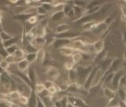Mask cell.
<instances>
[{
    "mask_svg": "<svg viewBox=\"0 0 126 107\" xmlns=\"http://www.w3.org/2000/svg\"><path fill=\"white\" fill-rule=\"evenodd\" d=\"M93 68L92 66H88V67H84L81 66H79L77 67V69H76V82L81 85L83 86L86 79L87 78L88 75L90 74V73L93 71Z\"/></svg>",
    "mask_w": 126,
    "mask_h": 107,
    "instance_id": "obj_1",
    "label": "cell"
},
{
    "mask_svg": "<svg viewBox=\"0 0 126 107\" xmlns=\"http://www.w3.org/2000/svg\"><path fill=\"white\" fill-rule=\"evenodd\" d=\"M71 45V48H73L74 50H80L83 53H87L88 51L87 49V44H86L81 39H76V40H72L71 43L70 44Z\"/></svg>",
    "mask_w": 126,
    "mask_h": 107,
    "instance_id": "obj_2",
    "label": "cell"
},
{
    "mask_svg": "<svg viewBox=\"0 0 126 107\" xmlns=\"http://www.w3.org/2000/svg\"><path fill=\"white\" fill-rule=\"evenodd\" d=\"M104 76H105V71H103L101 68H98L97 69H96L94 78H93V83H92V86H91L90 89L97 87L100 83V82L102 81Z\"/></svg>",
    "mask_w": 126,
    "mask_h": 107,
    "instance_id": "obj_3",
    "label": "cell"
},
{
    "mask_svg": "<svg viewBox=\"0 0 126 107\" xmlns=\"http://www.w3.org/2000/svg\"><path fill=\"white\" fill-rule=\"evenodd\" d=\"M124 76V71L123 70H118L116 72L114 73L113 74V77H112V79H111V84H112V86L114 89V90L116 91L117 89L118 88V86H119V82L121 79V78Z\"/></svg>",
    "mask_w": 126,
    "mask_h": 107,
    "instance_id": "obj_4",
    "label": "cell"
},
{
    "mask_svg": "<svg viewBox=\"0 0 126 107\" xmlns=\"http://www.w3.org/2000/svg\"><path fill=\"white\" fill-rule=\"evenodd\" d=\"M67 100L69 103L73 104L75 107H89L84 101H83L82 99H81L79 98L70 96V97L67 98Z\"/></svg>",
    "mask_w": 126,
    "mask_h": 107,
    "instance_id": "obj_5",
    "label": "cell"
},
{
    "mask_svg": "<svg viewBox=\"0 0 126 107\" xmlns=\"http://www.w3.org/2000/svg\"><path fill=\"white\" fill-rule=\"evenodd\" d=\"M108 27H109V25L104 21L103 23H97L94 26L93 31L95 34H102L106 32V30L108 29Z\"/></svg>",
    "mask_w": 126,
    "mask_h": 107,
    "instance_id": "obj_6",
    "label": "cell"
},
{
    "mask_svg": "<svg viewBox=\"0 0 126 107\" xmlns=\"http://www.w3.org/2000/svg\"><path fill=\"white\" fill-rule=\"evenodd\" d=\"M60 75V71L59 70L55 68V67H49L48 69H47V71H46V76L48 79V80L50 81H54L56 80L58 76Z\"/></svg>",
    "mask_w": 126,
    "mask_h": 107,
    "instance_id": "obj_7",
    "label": "cell"
},
{
    "mask_svg": "<svg viewBox=\"0 0 126 107\" xmlns=\"http://www.w3.org/2000/svg\"><path fill=\"white\" fill-rule=\"evenodd\" d=\"M80 35V34L77 32H63L61 34H57L55 35V37L57 39H70L71 40L72 39H76Z\"/></svg>",
    "mask_w": 126,
    "mask_h": 107,
    "instance_id": "obj_8",
    "label": "cell"
},
{
    "mask_svg": "<svg viewBox=\"0 0 126 107\" xmlns=\"http://www.w3.org/2000/svg\"><path fill=\"white\" fill-rule=\"evenodd\" d=\"M95 71H96V69H93V71L90 73V74L88 75L87 78L86 79L84 85H83V87L85 90L88 91L90 90L91 88V86H92V83H93V78H94V74H95Z\"/></svg>",
    "mask_w": 126,
    "mask_h": 107,
    "instance_id": "obj_9",
    "label": "cell"
},
{
    "mask_svg": "<svg viewBox=\"0 0 126 107\" xmlns=\"http://www.w3.org/2000/svg\"><path fill=\"white\" fill-rule=\"evenodd\" d=\"M104 44H105L104 40L102 39L94 42L93 44V48L94 50V53L98 54V53H101L102 51H103L104 50Z\"/></svg>",
    "mask_w": 126,
    "mask_h": 107,
    "instance_id": "obj_10",
    "label": "cell"
},
{
    "mask_svg": "<svg viewBox=\"0 0 126 107\" xmlns=\"http://www.w3.org/2000/svg\"><path fill=\"white\" fill-rule=\"evenodd\" d=\"M72 40L70 39H57L54 42V45L56 48H62L63 47H66L67 44H70L71 43Z\"/></svg>",
    "mask_w": 126,
    "mask_h": 107,
    "instance_id": "obj_11",
    "label": "cell"
},
{
    "mask_svg": "<svg viewBox=\"0 0 126 107\" xmlns=\"http://www.w3.org/2000/svg\"><path fill=\"white\" fill-rule=\"evenodd\" d=\"M30 64L25 58L20 60V61L18 62V64H17V67H18V71L23 72V71L29 69Z\"/></svg>",
    "mask_w": 126,
    "mask_h": 107,
    "instance_id": "obj_12",
    "label": "cell"
},
{
    "mask_svg": "<svg viewBox=\"0 0 126 107\" xmlns=\"http://www.w3.org/2000/svg\"><path fill=\"white\" fill-rule=\"evenodd\" d=\"M37 100H38V97L37 95L36 94V93L32 90L30 95V98H29L28 101V104H27V107H37Z\"/></svg>",
    "mask_w": 126,
    "mask_h": 107,
    "instance_id": "obj_13",
    "label": "cell"
},
{
    "mask_svg": "<svg viewBox=\"0 0 126 107\" xmlns=\"http://www.w3.org/2000/svg\"><path fill=\"white\" fill-rule=\"evenodd\" d=\"M120 61L119 58H116V59L113 60L111 61V64L110 66L109 67L108 70L106 71L105 73L110 74V73H114V72H116V70L117 69V68L120 66Z\"/></svg>",
    "mask_w": 126,
    "mask_h": 107,
    "instance_id": "obj_14",
    "label": "cell"
},
{
    "mask_svg": "<svg viewBox=\"0 0 126 107\" xmlns=\"http://www.w3.org/2000/svg\"><path fill=\"white\" fill-rule=\"evenodd\" d=\"M76 53V50H74L73 48L70 47H63L60 49V53L66 57H70L72 56L74 53Z\"/></svg>",
    "mask_w": 126,
    "mask_h": 107,
    "instance_id": "obj_15",
    "label": "cell"
},
{
    "mask_svg": "<svg viewBox=\"0 0 126 107\" xmlns=\"http://www.w3.org/2000/svg\"><path fill=\"white\" fill-rule=\"evenodd\" d=\"M103 94L105 96V97H106L107 98L112 99L116 98V92L114 90H111L109 87H105L103 89Z\"/></svg>",
    "mask_w": 126,
    "mask_h": 107,
    "instance_id": "obj_16",
    "label": "cell"
},
{
    "mask_svg": "<svg viewBox=\"0 0 126 107\" xmlns=\"http://www.w3.org/2000/svg\"><path fill=\"white\" fill-rule=\"evenodd\" d=\"M116 91H117V93L118 95L119 100L121 102L125 103L126 102V87H119Z\"/></svg>",
    "mask_w": 126,
    "mask_h": 107,
    "instance_id": "obj_17",
    "label": "cell"
},
{
    "mask_svg": "<svg viewBox=\"0 0 126 107\" xmlns=\"http://www.w3.org/2000/svg\"><path fill=\"white\" fill-rule=\"evenodd\" d=\"M64 13L63 12V10H60V11H57L55 12L54 14H52L51 17V19L52 21H54V22H57V21H60L61 19H63V18L64 17Z\"/></svg>",
    "mask_w": 126,
    "mask_h": 107,
    "instance_id": "obj_18",
    "label": "cell"
},
{
    "mask_svg": "<svg viewBox=\"0 0 126 107\" xmlns=\"http://www.w3.org/2000/svg\"><path fill=\"white\" fill-rule=\"evenodd\" d=\"M70 30V26L67 24V23H62V24H60L57 26V29H56V32L57 34H61L63 32H68Z\"/></svg>",
    "mask_w": 126,
    "mask_h": 107,
    "instance_id": "obj_19",
    "label": "cell"
},
{
    "mask_svg": "<svg viewBox=\"0 0 126 107\" xmlns=\"http://www.w3.org/2000/svg\"><path fill=\"white\" fill-rule=\"evenodd\" d=\"M34 42L35 43V44L37 46V48L39 50V49H41L46 43V39H44L43 37H38V36H36L34 39Z\"/></svg>",
    "mask_w": 126,
    "mask_h": 107,
    "instance_id": "obj_20",
    "label": "cell"
},
{
    "mask_svg": "<svg viewBox=\"0 0 126 107\" xmlns=\"http://www.w3.org/2000/svg\"><path fill=\"white\" fill-rule=\"evenodd\" d=\"M76 79H77V76H76V72L75 69H70L68 71V79H69V82L71 83V84H75L76 83Z\"/></svg>",
    "mask_w": 126,
    "mask_h": 107,
    "instance_id": "obj_21",
    "label": "cell"
},
{
    "mask_svg": "<svg viewBox=\"0 0 126 107\" xmlns=\"http://www.w3.org/2000/svg\"><path fill=\"white\" fill-rule=\"evenodd\" d=\"M18 41V36H15V37H12L11 39H10L9 40L7 41H5L3 42V44H4V47L5 48L8 47H10V46H13V45H15L17 42Z\"/></svg>",
    "mask_w": 126,
    "mask_h": 107,
    "instance_id": "obj_22",
    "label": "cell"
},
{
    "mask_svg": "<svg viewBox=\"0 0 126 107\" xmlns=\"http://www.w3.org/2000/svg\"><path fill=\"white\" fill-rule=\"evenodd\" d=\"M13 55L15 56L16 58H18V59H24L25 58V55H26V53L24 50L20 49V48H18L16 52L14 53Z\"/></svg>",
    "mask_w": 126,
    "mask_h": 107,
    "instance_id": "obj_23",
    "label": "cell"
},
{
    "mask_svg": "<svg viewBox=\"0 0 126 107\" xmlns=\"http://www.w3.org/2000/svg\"><path fill=\"white\" fill-rule=\"evenodd\" d=\"M21 96V95L20 91H18V90L11 91L7 93V96L12 100H18V98H20Z\"/></svg>",
    "mask_w": 126,
    "mask_h": 107,
    "instance_id": "obj_24",
    "label": "cell"
},
{
    "mask_svg": "<svg viewBox=\"0 0 126 107\" xmlns=\"http://www.w3.org/2000/svg\"><path fill=\"white\" fill-rule=\"evenodd\" d=\"M36 54H37V59H36V61H38L40 62H43L44 61V58H45V56H46V53H45L44 50L43 48L39 49Z\"/></svg>",
    "mask_w": 126,
    "mask_h": 107,
    "instance_id": "obj_25",
    "label": "cell"
},
{
    "mask_svg": "<svg viewBox=\"0 0 126 107\" xmlns=\"http://www.w3.org/2000/svg\"><path fill=\"white\" fill-rule=\"evenodd\" d=\"M38 51V49L36 48V47L34 45V44H28L27 47H26V49H25V53H27V54H29V53H37V52Z\"/></svg>",
    "mask_w": 126,
    "mask_h": 107,
    "instance_id": "obj_26",
    "label": "cell"
},
{
    "mask_svg": "<svg viewBox=\"0 0 126 107\" xmlns=\"http://www.w3.org/2000/svg\"><path fill=\"white\" fill-rule=\"evenodd\" d=\"M108 107H121V101L116 98L110 99L109 103L108 104Z\"/></svg>",
    "mask_w": 126,
    "mask_h": 107,
    "instance_id": "obj_27",
    "label": "cell"
},
{
    "mask_svg": "<svg viewBox=\"0 0 126 107\" xmlns=\"http://www.w3.org/2000/svg\"><path fill=\"white\" fill-rule=\"evenodd\" d=\"M82 55L79 53H75L73 55H72V61L73 64H77L79 63L81 60H82Z\"/></svg>",
    "mask_w": 126,
    "mask_h": 107,
    "instance_id": "obj_28",
    "label": "cell"
},
{
    "mask_svg": "<svg viewBox=\"0 0 126 107\" xmlns=\"http://www.w3.org/2000/svg\"><path fill=\"white\" fill-rule=\"evenodd\" d=\"M41 7L48 12L49 11H51L52 10H54V6L51 4V3H49V2H43L41 4Z\"/></svg>",
    "mask_w": 126,
    "mask_h": 107,
    "instance_id": "obj_29",
    "label": "cell"
},
{
    "mask_svg": "<svg viewBox=\"0 0 126 107\" xmlns=\"http://www.w3.org/2000/svg\"><path fill=\"white\" fill-rule=\"evenodd\" d=\"M25 59L30 63H33L37 59V54L36 53H29L25 55Z\"/></svg>",
    "mask_w": 126,
    "mask_h": 107,
    "instance_id": "obj_30",
    "label": "cell"
},
{
    "mask_svg": "<svg viewBox=\"0 0 126 107\" xmlns=\"http://www.w3.org/2000/svg\"><path fill=\"white\" fill-rule=\"evenodd\" d=\"M28 78L30 79V82H35V79H36V73L34 70L32 68L29 69V71H28V75H27Z\"/></svg>",
    "mask_w": 126,
    "mask_h": 107,
    "instance_id": "obj_31",
    "label": "cell"
},
{
    "mask_svg": "<svg viewBox=\"0 0 126 107\" xmlns=\"http://www.w3.org/2000/svg\"><path fill=\"white\" fill-rule=\"evenodd\" d=\"M44 90H45V87H44L43 84L37 83V84H36L35 86H34V91L37 94H39V93H40L41 92H43Z\"/></svg>",
    "mask_w": 126,
    "mask_h": 107,
    "instance_id": "obj_32",
    "label": "cell"
},
{
    "mask_svg": "<svg viewBox=\"0 0 126 107\" xmlns=\"http://www.w3.org/2000/svg\"><path fill=\"white\" fill-rule=\"evenodd\" d=\"M17 49H18V47L16 44H15V45H13V46H10V47L5 48V50L8 55H13Z\"/></svg>",
    "mask_w": 126,
    "mask_h": 107,
    "instance_id": "obj_33",
    "label": "cell"
},
{
    "mask_svg": "<svg viewBox=\"0 0 126 107\" xmlns=\"http://www.w3.org/2000/svg\"><path fill=\"white\" fill-rule=\"evenodd\" d=\"M37 20H38L37 16H36V15H32V16H30V17L27 19V22L29 23L30 24L34 26V25L37 22Z\"/></svg>",
    "mask_w": 126,
    "mask_h": 107,
    "instance_id": "obj_34",
    "label": "cell"
},
{
    "mask_svg": "<svg viewBox=\"0 0 126 107\" xmlns=\"http://www.w3.org/2000/svg\"><path fill=\"white\" fill-rule=\"evenodd\" d=\"M0 37H1V40L3 41V42H5V41L9 40L10 39H11V38H12V36H10V34H7L6 32H1V34H0Z\"/></svg>",
    "mask_w": 126,
    "mask_h": 107,
    "instance_id": "obj_35",
    "label": "cell"
},
{
    "mask_svg": "<svg viewBox=\"0 0 126 107\" xmlns=\"http://www.w3.org/2000/svg\"><path fill=\"white\" fill-rule=\"evenodd\" d=\"M28 101H29V98H27V96H21L20 98H18L19 103L21 104H24V105H27Z\"/></svg>",
    "mask_w": 126,
    "mask_h": 107,
    "instance_id": "obj_36",
    "label": "cell"
},
{
    "mask_svg": "<svg viewBox=\"0 0 126 107\" xmlns=\"http://www.w3.org/2000/svg\"><path fill=\"white\" fill-rule=\"evenodd\" d=\"M47 13H48V12L41 7V5L37 7V14L38 15H46V14H47Z\"/></svg>",
    "mask_w": 126,
    "mask_h": 107,
    "instance_id": "obj_37",
    "label": "cell"
},
{
    "mask_svg": "<svg viewBox=\"0 0 126 107\" xmlns=\"http://www.w3.org/2000/svg\"><path fill=\"white\" fill-rule=\"evenodd\" d=\"M9 64L5 61V59H1L0 61V68L3 69H7L9 67Z\"/></svg>",
    "mask_w": 126,
    "mask_h": 107,
    "instance_id": "obj_38",
    "label": "cell"
},
{
    "mask_svg": "<svg viewBox=\"0 0 126 107\" xmlns=\"http://www.w3.org/2000/svg\"><path fill=\"white\" fill-rule=\"evenodd\" d=\"M5 61L10 64V63H14L16 61V58L13 55H7V56L5 58Z\"/></svg>",
    "mask_w": 126,
    "mask_h": 107,
    "instance_id": "obj_39",
    "label": "cell"
},
{
    "mask_svg": "<svg viewBox=\"0 0 126 107\" xmlns=\"http://www.w3.org/2000/svg\"><path fill=\"white\" fill-rule=\"evenodd\" d=\"M73 8V5H70V4H64V8H63V12H64V15H67L69 12H70V10H71Z\"/></svg>",
    "mask_w": 126,
    "mask_h": 107,
    "instance_id": "obj_40",
    "label": "cell"
},
{
    "mask_svg": "<svg viewBox=\"0 0 126 107\" xmlns=\"http://www.w3.org/2000/svg\"><path fill=\"white\" fill-rule=\"evenodd\" d=\"M54 85V82H53L52 81H50V80H47V81H46V82L43 83V85H44V87H45V89H46V90H48L49 87H52Z\"/></svg>",
    "mask_w": 126,
    "mask_h": 107,
    "instance_id": "obj_41",
    "label": "cell"
},
{
    "mask_svg": "<svg viewBox=\"0 0 126 107\" xmlns=\"http://www.w3.org/2000/svg\"><path fill=\"white\" fill-rule=\"evenodd\" d=\"M48 93H50V95H54V94H55L58 90H57V88L55 87V85H54L52 87H49L48 89Z\"/></svg>",
    "mask_w": 126,
    "mask_h": 107,
    "instance_id": "obj_42",
    "label": "cell"
},
{
    "mask_svg": "<svg viewBox=\"0 0 126 107\" xmlns=\"http://www.w3.org/2000/svg\"><path fill=\"white\" fill-rule=\"evenodd\" d=\"M73 65H74V64L73 63V61L72 62H67L64 64V67L69 71V70L73 69Z\"/></svg>",
    "mask_w": 126,
    "mask_h": 107,
    "instance_id": "obj_43",
    "label": "cell"
},
{
    "mask_svg": "<svg viewBox=\"0 0 126 107\" xmlns=\"http://www.w3.org/2000/svg\"><path fill=\"white\" fill-rule=\"evenodd\" d=\"M74 5H76V6H79V7H83L86 4L85 1H74Z\"/></svg>",
    "mask_w": 126,
    "mask_h": 107,
    "instance_id": "obj_44",
    "label": "cell"
},
{
    "mask_svg": "<svg viewBox=\"0 0 126 107\" xmlns=\"http://www.w3.org/2000/svg\"><path fill=\"white\" fill-rule=\"evenodd\" d=\"M0 55H2L3 57H5L6 58L8 54L7 53V52H6L5 50H4L3 48H0Z\"/></svg>",
    "mask_w": 126,
    "mask_h": 107,
    "instance_id": "obj_45",
    "label": "cell"
},
{
    "mask_svg": "<svg viewBox=\"0 0 126 107\" xmlns=\"http://www.w3.org/2000/svg\"><path fill=\"white\" fill-rule=\"evenodd\" d=\"M67 15L69 17V18H72L74 16V12H73V8L70 10V12L67 14Z\"/></svg>",
    "mask_w": 126,
    "mask_h": 107,
    "instance_id": "obj_46",
    "label": "cell"
},
{
    "mask_svg": "<svg viewBox=\"0 0 126 107\" xmlns=\"http://www.w3.org/2000/svg\"><path fill=\"white\" fill-rule=\"evenodd\" d=\"M66 107H75L73 104H71L70 103H69L68 101H67V106Z\"/></svg>",
    "mask_w": 126,
    "mask_h": 107,
    "instance_id": "obj_47",
    "label": "cell"
},
{
    "mask_svg": "<svg viewBox=\"0 0 126 107\" xmlns=\"http://www.w3.org/2000/svg\"><path fill=\"white\" fill-rule=\"evenodd\" d=\"M0 80H1V74H0Z\"/></svg>",
    "mask_w": 126,
    "mask_h": 107,
    "instance_id": "obj_48",
    "label": "cell"
},
{
    "mask_svg": "<svg viewBox=\"0 0 126 107\" xmlns=\"http://www.w3.org/2000/svg\"><path fill=\"white\" fill-rule=\"evenodd\" d=\"M55 107V106H54H54H53V107Z\"/></svg>",
    "mask_w": 126,
    "mask_h": 107,
    "instance_id": "obj_49",
    "label": "cell"
},
{
    "mask_svg": "<svg viewBox=\"0 0 126 107\" xmlns=\"http://www.w3.org/2000/svg\"></svg>",
    "mask_w": 126,
    "mask_h": 107,
    "instance_id": "obj_50",
    "label": "cell"
}]
</instances>
